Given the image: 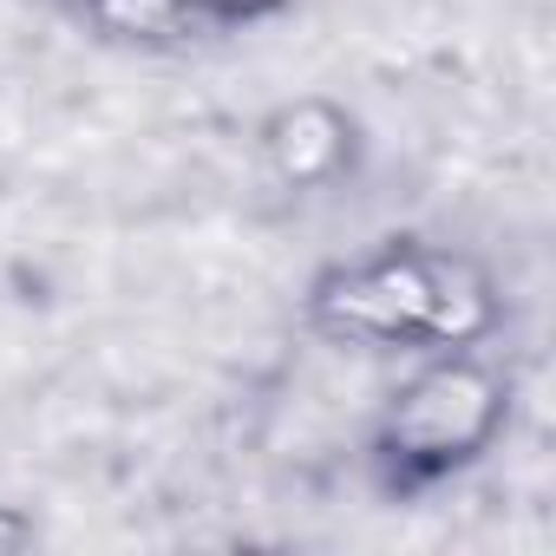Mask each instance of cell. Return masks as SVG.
<instances>
[{
	"mask_svg": "<svg viewBox=\"0 0 556 556\" xmlns=\"http://www.w3.org/2000/svg\"><path fill=\"white\" fill-rule=\"evenodd\" d=\"M315 315L354 341H465L484 328L491 302L465 262L393 242L354 268H334L315 289Z\"/></svg>",
	"mask_w": 556,
	"mask_h": 556,
	"instance_id": "6da1fadb",
	"label": "cell"
},
{
	"mask_svg": "<svg viewBox=\"0 0 556 556\" xmlns=\"http://www.w3.org/2000/svg\"><path fill=\"white\" fill-rule=\"evenodd\" d=\"M86 14L112 34L131 40H157V34H184L190 21H203L197 0H86Z\"/></svg>",
	"mask_w": 556,
	"mask_h": 556,
	"instance_id": "3957f363",
	"label": "cell"
},
{
	"mask_svg": "<svg viewBox=\"0 0 556 556\" xmlns=\"http://www.w3.org/2000/svg\"><path fill=\"white\" fill-rule=\"evenodd\" d=\"M497 426V387L471 361H439L426 367L387 413V458L400 471H445L471 458Z\"/></svg>",
	"mask_w": 556,
	"mask_h": 556,
	"instance_id": "7a4b0ae2",
	"label": "cell"
}]
</instances>
